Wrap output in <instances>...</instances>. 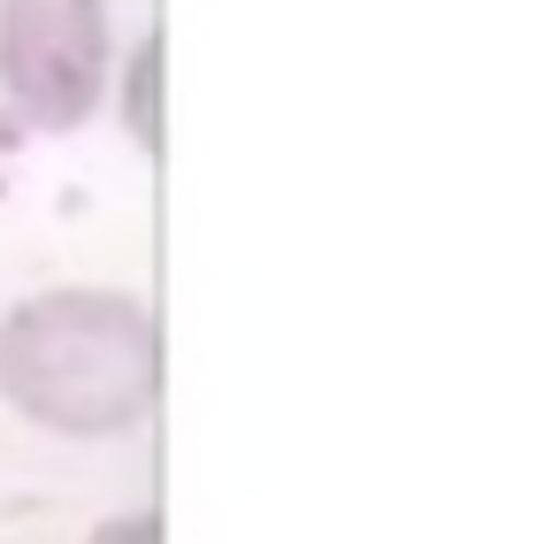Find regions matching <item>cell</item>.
Returning <instances> with one entry per match:
<instances>
[{
	"instance_id": "obj_1",
	"label": "cell",
	"mask_w": 560,
	"mask_h": 544,
	"mask_svg": "<svg viewBox=\"0 0 560 544\" xmlns=\"http://www.w3.org/2000/svg\"><path fill=\"white\" fill-rule=\"evenodd\" d=\"M0 399L55 437H124L162 399L154 307L108 284L16 299L0 315Z\"/></svg>"
},
{
	"instance_id": "obj_2",
	"label": "cell",
	"mask_w": 560,
	"mask_h": 544,
	"mask_svg": "<svg viewBox=\"0 0 560 544\" xmlns=\"http://www.w3.org/2000/svg\"><path fill=\"white\" fill-rule=\"evenodd\" d=\"M108 0H0V100L39 131H78L108 100Z\"/></svg>"
},
{
	"instance_id": "obj_3",
	"label": "cell",
	"mask_w": 560,
	"mask_h": 544,
	"mask_svg": "<svg viewBox=\"0 0 560 544\" xmlns=\"http://www.w3.org/2000/svg\"><path fill=\"white\" fill-rule=\"evenodd\" d=\"M162 78V32H147L139 39V55H131V78H124V116H131V131H139V146H162V116H154V85Z\"/></svg>"
},
{
	"instance_id": "obj_4",
	"label": "cell",
	"mask_w": 560,
	"mask_h": 544,
	"mask_svg": "<svg viewBox=\"0 0 560 544\" xmlns=\"http://www.w3.org/2000/svg\"><path fill=\"white\" fill-rule=\"evenodd\" d=\"M85 544H162V513H108Z\"/></svg>"
}]
</instances>
